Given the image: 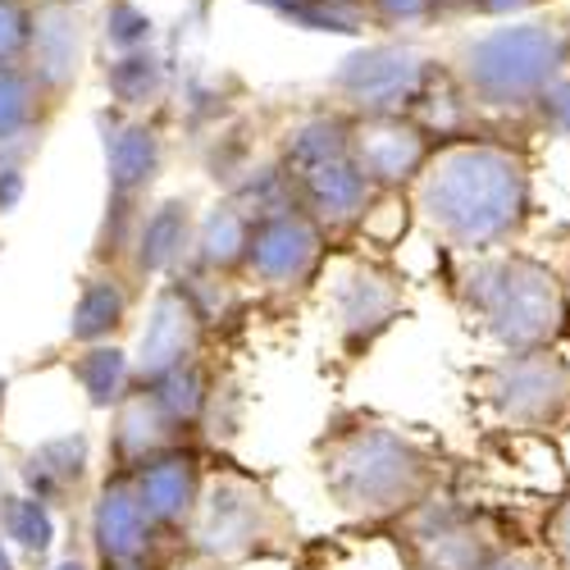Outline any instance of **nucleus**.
Masks as SVG:
<instances>
[{"mask_svg":"<svg viewBox=\"0 0 570 570\" xmlns=\"http://www.w3.org/2000/svg\"><path fill=\"white\" fill-rule=\"evenodd\" d=\"M439 69L415 41L384 37L347 51L328 73V97L347 115H411L424 82Z\"/></svg>","mask_w":570,"mask_h":570,"instance_id":"nucleus-7","label":"nucleus"},{"mask_svg":"<svg viewBox=\"0 0 570 570\" xmlns=\"http://www.w3.org/2000/svg\"><path fill=\"white\" fill-rule=\"evenodd\" d=\"M73 379H78V389L87 393V402L97 406V411H110L128 397V389L137 384V374H132V361L115 347V343H87V352L73 356Z\"/></svg>","mask_w":570,"mask_h":570,"instance_id":"nucleus-25","label":"nucleus"},{"mask_svg":"<svg viewBox=\"0 0 570 570\" xmlns=\"http://www.w3.org/2000/svg\"><path fill=\"white\" fill-rule=\"evenodd\" d=\"M156 19L151 10H141L137 0H106L101 10V41L106 51L119 56V51H141V46H156Z\"/></svg>","mask_w":570,"mask_h":570,"instance_id":"nucleus-29","label":"nucleus"},{"mask_svg":"<svg viewBox=\"0 0 570 570\" xmlns=\"http://www.w3.org/2000/svg\"><path fill=\"white\" fill-rule=\"evenodd\" d=\"M51 570H91L87 561H78V557H69V561H60V566H51Z\"/></svg>","mask_w":570,"mask_h":570,"instance_id":"nucleus-39","label":"nucleus"},{"mask_svg":"<svg viewBox=\"0 0 570 570\" xmlns=\"http://www.w3.org/2000/svg\"><path fill=\"white\" fill-rule=\"evenodd\" d=\"M19 480L32 498H41L46 507L69 502L82 480H87V439L82 434H60L46 439L41 448H32L19 465Z\"/></svg>","mask_w":570,"mask_h":570,"instance_id":"nucleus-21","label":"nucleus"},{"mask_svg":"<svg viewBox=\"0 0 570 570\" xmlns=\"http://www.w3.org/2000/svg\"><path fill=\"white\" fill-rule=\"evenodd\" d=\"M0 534H6V543H14L28 561H41L56 543V515L32 493L0 498Z\"/></svg>","mask_w":570,"mask_h":570,"instance_id":"nucleus-27","label":"nucleus"},{"mask_svg":"<svg viewBox=\"0 0 570 570\" xmlns=\"http://www.w3.org/2000/svg\"><path fill=\"white\" fill-rule=\"evenodd\" d=\"M278 525L274 498L247 480V474H219V480L202 484V502L193 511V539L202 557L215 561H237L252 557Z\"/></svg>","mask_w":570,"mask_h":570,"instance_id":"nucleus-10","label":"nucleus"},{"mask_svg":"<svg viewBox=\"0 0 570 570\" xmlns=\"http://www.w3.org/2000/svg\"><path fill=\"white\" fill-rule=\"evenodd\" d=\"M543 6H552V0H465L470 19H525Z\"/></svg>","mask_w":570,"mask_h":570,"instance_id":"nucleus-34","label":"nucleus"},{"mask_svg":"<svg viewBox=\"0 0 570 570\" xmlns=\"http://www.w3.org/2000/svg\"><path fill=\"white\" fill-rule=\"evenodd\" d=\"M434 151L415 115H352V156L374 193H406Z\"/></svg>","mask_w":570,"mask_h":570,"instance_id":"nucleus-13","label":"nucleus"},{"mask_svg":"<svg viewBox=\"0 0 570 570\" xmlns=\"http://www.w3.org/2000/svg\"><path fill=\"white\" fill-rule=\"evenodd\" d=\"M530 124H539V128H548L552 137H566V141H570V69L548 82V91L534 101Z\"/></svg>","mask_w":570,"mask_h":570,"instance_id":"nucleus-32","label":"nucleus"},{"mask_svg":"<svg viewBox=\"0 0 570 570\" xmlns=\"http://www.w3.org/2000/svg\"><path fill=\"white\" fill-rule=\"evenodd\" d=\"M193 233H197V215L187 197H165L151 210H141L137 233H132V269L141 278H160L183 269V261H193Z\"/></svg>","mask_w":570,"mask_h":570,"instance_id":"nucleus-18","label":"nucleus"},{"mask_svg":"<svg viewBox=\"0 0 570 570\" xmlns=\"http://www.w3.org/2000/svg\"><path fill=\"white\" fill-rule=\"evenodd\" d=\"M452 297L474 334H484L502 352L557 347L570 334V293L561 274L525 252L493 247L465 256L452 278Z\"/></svg>","mask_w":570,"mask_h":570,"instance_id":"nucleus-3","label":"nucleus"},{"mask_svg":"<svg viewBox=\"0 0 570 570\" xmlns=\"http://www.w3.org/2000/svg\"><path fill=\"white\" fill-rule=\"evenodd\" d=\"M101 82H106V97H110L115 110H128V115H160V106L169 101L174 73H169V60L156 51V46H141V51L106 56Z\"/></svg>","mask_w":570,"mask_h":570,"instance_id":"nucleus-19","label":"nucleus"},{"mask_svg":"<svg viewBox=\"0 0 570 570\" xmlns=\"http://www.w3.org/2000/svg\"><path fill=\"white\" fill-rule=\"evenodd\" d=\"M480 393L502 430L570 434V361L557 347L502 352L484 370Z\"/></svg>","mask_w":570,"mask_h":570,"instance_id":"nucleus-6","label":"nucleus"},{"mask_svg":"<svg viewBox=\"0 0 570 570\" xmlns=\"http://www.w3.org/2000/svg\"><path fill=\"white\" fill-rule=\"evenodd\" d=\"M252 210L237 206L233 197L215 202L206 215H197L193 233V265L202 274H237L247 256V237H252Z\"/></svg>","mask_w":570,"mask_h":570,"instance_id":"nucleus-22","label":"nucleus"},{"mask_svg":"<svg viewBox=\"0 0 570 570\" xmlns=\"http://www.w3.org/2000/svg\"><path fill=\"white\" fill-rule=\"evenodd\" d=\"M365 6H370V28L389 32V37L448 23L443 0H365Z\"/></svg>","mask_w":570,"mask_h":570,"instance_id":"nucleus-30","label":"nucleus"},{"mask_svg":"<svg viewBox=\"0 0 570 570\" xmlns=\"http://www.w3.org/2000/svg\"><path fill=\"white\" fill-rule=\"evenodd\" d=\"M51 119H56V106L37 87V78L23 65H0V147L41 141Z\"/></svg>","mask_w":570,"mask_h":570,"instance_id":"nucleus-24","label":"nucleus"},{"mask_svg":"<svg viewBox=\"0 0 570 570\" xmlns=\"http://www.w3.org/2000/svg\"><path fill=\"white\" fill-rule=\"evenodd\" d=\"M328 256V233L302 210H269L252 224L243 274L265 293H302L320 278Z\"/></svg>","mask_w":570,"mask_h":570,"instance_id":"nucleus-9","label":"nucleus"},{"mask_svg":"<svg viewBox=\"0 0 570 570\" xmlns=\"http://www.w3.org/2000/svg\"><path fill=\"white\" fill-rule=\"evenodd\" d=\"M448 69L493 124L530 119L548 82L570 69V46L557 19H502L498 28L461 37Z\"/></svg>","mask_w":570,"mask_h":570,"instance_id":"nucleus-4","label":"nucleus"},{"mask_svg":"<svg viewBox=\"0 0 570 570\" xmlns=\"http://www.w3.org/2000/svg\"><path fill=\"white\" fill-rule=\"evenodd\" d=\"M480 570H552V561L543 548H507L502 543Z\"/></svg>","mask_w":570,"mask_h":570,"instance_id":"nucleus-35","label":"nucleus"},{"mask_svg":"<svg viewBox=\"0 0 570 570\" xmlns=\"http://www.w3.org/2000/svg\"><path fill=\"white\" fill-rule=\"evenodd\" d=\"M151 515L137 498L132 474H115L101 484L97 502H91V543H97L101 561H141L151 548Z\"/></svg>","mask_w":570,"mask_h":570,"instance_id":"nucleus-17","label":"nucleus"},{"mask_svg":"<svg viewBox=\"0 0 570 570\" xmlns=\"http://www.w3.org/2000/svg\"><path fill=\"white\" fill-rule=\"evenodd\" d=\"M91 56V14L82 0H32V28L23 46V69L60 110L82 82V65Z\"/></svg>","mask_w":570,"mask_h":570,"instance_id":"nucleus-11","label":"nucleus"},{"mask_svg":"<svg viewBox=\"0 0 570 570\" xmlns=\"http://www.w3.org/2000/svg\"><path fill=\"white\" fill-rule=\"evenodd\" d=\"M128 306H132V293H128L124 274L101 265L97 274H87L82 288H78L73 315H69V338L73 343H106L128 320Z\"/></svg>","mask_w":570,"mask_h":570,"instance_id":"nucleus-23","label":"nucleus"},{"mask_svg":"<svg viewBox=\"0 0 570 570\" xmlns=\"http://www.w3.org/2000/svg\"><path fill=\"white\" fill-rule=\"evenodd\" d=\"M101 151H106V187L115 202H147L165 169V132L156 115H128V110H101Z\"/></svg>","mask_w":570,"mask_h":570,"instance_id":"nucleus-14","label":"nucleus"},{"mask_svg":"<svg viewBox=\"0 0 570 570\" xmlns=\"http://www.w3.org/2000/svg\"><path fill=\"white\" fill-rule=\"evenodd\" d=\"M147 389L160 397V406L174 415L178 430H183V424H197L206 415V406H210V389H206V374H202L197 361H187V365L160 374L156 384H147Z\"/></svg>","mask_w":570,"mask_h":570,"instance_id":"nucleus-28","label":"nucleus"},{"mask_svg":"<svg viewBox=\"0 0 570 570\" xmlns=\"http://www.w3.org/2000/svg\"><path fill=\"white\" fill-rule=\"evenodd\" d=\"M406 311V278L384 261H352L334 283V334L347 356H365Z\"/></svg>","mask_w":570,"mask_h":570,"instance_id":"nucleus-12","label":"nucleus"},{"mask_svg":"<svg viewBox=\"0 0 570 570\" xmlns=\"http://www.w3.org/2000/svg\"><path fill=\"white\" fill-rule=\"evenodd\" d=\"M0 411H6V379H0Z\"/></svg>","mask_w":570,"mask_h":570,"instance_id":"nucleus-41","label":"nucleus"},{"mask_svg":"<svg viewBox=\"0 0 570 570\" xmlns=\"http://www.w3.org/2000/svg\"><path fill=\"white\" fill-rule=\"evenodd\" d=\"M165 448H178L174 415L160 406V397L147 384L128 389V397L115 406V456H119V465H141Z\"/></svg>","mask_w":570,"mask_h":570,"instance_id":"nucleus-20","label":"nucleus"},{"mask_svg":"<svg viewBox=\"0 0 570 570\" xmlns=\"http://www.w3.org/2000/svg\"><path fill=\"white\" fill-rule=\"evenodd\" d=\"M557 23H561V32H566V46H570V10H566V14L557 19Z\"/></svg>","mask_w":570,"mask_h":570,"instance_id":"nucleus-40","label":"nucleus"},{"mask_svg":"<svg viewBox=\"0 0 570 570\" xmlns=\"http://www.w3.org/2000/svg\"><path fill=\"white\" fill-rule=\"evenodd\" d=\"M324 493L361 525H393L439 493V456L379 420H352L320 448Z\"/></svg>","mask_w":570,"mask_h":570,"instance_id":"nucleus-2","label":"nucleus"},{"mask_svg":"<svg viewBox=\"0 0 570 570\" xmlns=\"http://www.w3.org/2000/svg\"><path fill=\"white\" fill-rule=\"evenodd\" d=\"M174 570H228V561H215V557H202V561H187V566H174Z\"/></svg>","mask_w":570,"mask_h":570,"instance_id":"nucleus-36","label":"nucleus"},{"mask_svg":"<svg viewBox=\"0 0 570 570\" xmlns=\"http://www.w3.org/2000/svg\"><path fill=\"white\" fill-rule=\"evenodd\" d=\"M206 338V311L197 306V297L183 288V283H169L151 297L147 311V328L137 338V356H132V374L137 384H156L160 374L197 361Z\"/></svg>","mask_w":570,"mask_h":570,"instance_id":"nucleus-15","label":"nucleus"},{"mask_svg":"<svg viewBox=\"0 0 570 570\" xmlns=\"http://www.w3.org/2000/svg\"><path fill=\"white\" fill-rule=\"evenodd\" d=\"M0 570H19L14 557H10V548H6V539H0Z\"/></svg>","mask_w":570,"mask_h":570,"instance_id":"nucleus-37","label":"nucleus"},{"mask_svg":"<svg viewBox=\"0 0 570 570\" xmlns=\"http://www.w3.org/2000/svg\"><path fill=\"white\" fill-rule=\"evenodd\" d=\"M252 6L269 10L274 19L306 28V32H334V37H361L370 28V6L365 0H252Z\"/></svg>","mask_w":570,"mask_h":570,"instance_id":"nucleus-26","label":"nucleus"},{"mask_svg":"<svg viewBox=\"0 0 570 570\" xmlns=\"http://www.w3.org/2000/svg\"><path fill=\"white\" fill-rule=\"evenodd\" d=\"M32 28V0H0V65H19Z\"/></svg>","mask_w":570,"mask_h":570,"instance_id":"nucleus-31","label":"nucleus"},{"mask_svg":"<svg viewBox=\"0 0 570 570\" xmlns=\"http://www.w3.org/2000/svg\"><path fill=\"white\" fill-rule=\"evenodd\" d=\"M402 548L415 570H480L502 539L484 511L430 493L411 515H402Z\"/></svg>","mask_w":570,"mask_h":570,"instance_id":"nucleus-8","label":"nucleus"},{"mask_svg":"<svg viewBox=\"0 0 570 570\" xmlns=\"http://www.w3.org/2000/svg\"><path fill=\"white\" fill-rule=\"evenodd\" d=\"M278 165L293 183L297 206L328 233L347 237L365 224L379 193L352 156V115L324 106L302 115L278 147Z\"/></svg>","mask_w":570,"mask_h":570,"instance_id":"nucleus-5","label":"nucleus"},{"mask_svg":"<svg viewBox=\"0 0 570 570\" xmlns=\"http://www.w3.org/2000/svg\"><path fill=\"white\" fill-rule=\"evenodd\" d=\"M106 570H147L141 561H106Z\"/></svg>","mask_w":570,"mask_h":570,"instance_id":"nucleus-38","label":"nucleus"},{"mask_svg":"<svg viewBox=\"0 0 570 570\" xmlns=\"http://www.w3.org/2000/svg\"><path fill=\"white\" fill-rule=\"evenodd\" d=\"M411 210L456 256L511 247L534 215V169L525 147L498 132L434 141L415 174Z\"/></svg>","mask_w":570,"mask_h":570,"instance_id":"nucleus-1","label":"nucleus"},{"mask_svg":"<svg viewBox=\"0 0 570 570\" xmlns=\"http://www.w3.org/2000/svg\"><path fill=\"white\" fill-rule=\"evenodd\" d=\"M132 484L137 498L147 507L156 530H178L193 520L197 502H202V465L193 452L183 448H165L156 456H147L141 465H132Z\"/></svg>","mask_w":570,"mask_h":570,"instance_id":"nucleus-16","label":"nucleus"},{"mask_svg":"<svg viewBox=\"0 0 570 570\" xmlns=\"http://www.w3.org/2000/svg\"><path fill=\"white\" fill-rule=\"evenodd\" d=\"M543 552L552 570H570V489L543 515Z\"/></svg>","mask_w":570,"mask_h":570,"instance_id":"nucleus-33","label":"nucleus"}]
</instances>
